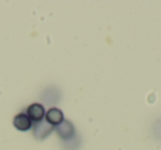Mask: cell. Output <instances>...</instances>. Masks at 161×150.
I'll return each mask as SVG.
<instances>
[{"label": "cell", "mask_w": 161, "mask_h": 150, "mask_svg": "<svg viewBox=\"0 0 161 150\" xmlns=\"http://www.w3.org/2000/svg\"><path fill=\"white\" fill-rule=\"evenodd\" d=\"M58 132L63 138H69L74 134V127L69 120H63L60 125H58Z\"/></svg>", "instance_id": "cell-5"}, {"label": "cell", "mask_w": 161, "mask_h": 150, "mask_svg": "<svg viewBox=\"0 0 161 150\" xmlns=\"http://www.w3.org/2000/svg\"><path fill=\"white\" fill-rule=\"evenodd\" d=\"M14 126L18 130L25 131V130H29L30 128H31L32 121H31V119L28 117L27 114L21 113V114H18L14 118Z\"/></svg>", "instance_id": "cell-2"}, {"label": "cell", "mask_w": 161, "mask_h": 150, "mask_svg": "<svg viewBox=\"0 0 161 150\" xmlns=\"http://www.w3.org/2000/svg\"><path fill=\"white\" fill-rule=\"evenodd\" d=\"M52 130V127H51V124H49L47 120L45 121H38L36 123V125L34 126V136L36 137V138H44L45 136H47V135L51 132Z\"/></svg>", "instance_id": "cell-3"}, {"label": "cell", "mask_w": 161, "mask_h": 150, "mask_svg": "<svg viewBox=\"0 0 161 150\" xmlns=\"http://www.w3.org/2000/svg\"><path fill=\"white\" fill-rule=\"evenodd\" d=\"M47 121L51 125H60L63 121V113L58 108H50L47 113Z\"/></svg>", "instance_id": "cell-4"}, {"label": "cell", "mask_w": 161, "mask_h": 150, "mask_svg": "<svg viewBox=\"0 0 161 150\" xmlns=\"http://www.w3.org/2000/svg\"><path fill=\"white\" fill-rule=\"evenodd\" d=\"M44 107L39 103H33L28 107L27 115L31 120L34 121H40L42 120L43 116H44Z\"/></svg>", "instance_id": "cell-1"}]
</instances>
